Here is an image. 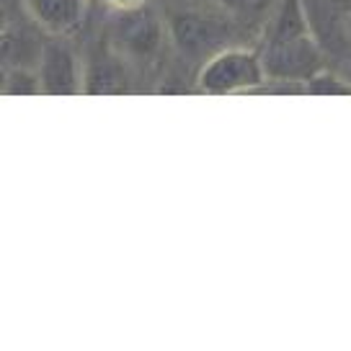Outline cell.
Instances as JSON below:
<instances>
[{"label":"cell","instance_id":"1","mask_svg":"<svg viewBox=\"0 0 351 351\" xmlns=\"http://www.w3.org/2000/svg\"><path fill=\"white\" fill-rule=\"evenodd\" d=\"M241 26L215 0H207V5H181L168 16L173 49L189 62H207L215 52L230 47Z\"/></svg>","mask_w":351,"mask_h":351},{"label":"cell","instance_id":"2","mask_svg":"<svg viewBox=\"0 0 351 351\" xmlns=\"http://www.w3.org/2000/svg\"><path fill=\"white\" fill-rule=\"evenodd\" d=\"M266 80L261 49L230 44L202 62L197 75V88L202 93H256V88Z\"/></svg>","mask_w":351,"mask_h":351},{"label":"cell","instance_id":"3","mask_svg":"<svg viewBox=\"0 0 351 351\" xmlns=\"http://www.w3.org/2000/svg\"><path fill=\"white\" fill-rule=\"evenodd\" d=\"M165 32L163 21L143 5L134 11L109 13L106 42L130 67H145L158 62Z\"/></svg>","mask_w":351,"mask_h":351},{"label":"cell","instance_id":"4","mask_svg":"<svg viewBox=\"0 0 351 351\" xmlns=\"http://www.w3.org/2000/svg\"><path fill=\"white\" fill-rule=\"evenodd\" d=\"M258 49H261L266 77L295 83V86L302 88H305L307 80H313L320 70H326L330 65L328 55L318 44L315 34L297 36V39L279 44H263Z\"/></svg>","mask_w":351,"mask_h":351},{"label":"cell","instance_id":"5","mask_svg":"<svg viewBox=\"0 0 351 351\" xmlns=\"http://www.w3.org/2000/svg\"><path fill=\"white\" fill-rule=\"evenodd\" d=\"M36 73L42 93H55V96L86 93V60L70 44V36H49L42 44Z\"/></svg>","mask_w":351,"mask_h":351},{"label":"cell","instance_id":"6","mask_svg":"<svg viewBox=\"0 0 351 351\" xmlns=\"http://www.w3.org/2000/svg\"><path fill=\"white\" fill-rule=\"evenodd\" d=\"M88 5L90 0H23V8L34 26L47 36L75 34L86 21Z\"/></svg>","mask_w":351,"mask_h":351},{"label":"cell","instance_id":"7","mask_svg":"<svg viewBox=\"0 0 351 351\" xmlns=\"http://www.w3.org/2000/svg\"><path fill=\"white\" fill-rule=\"evenodd\" d=\"M132 67L121 60L109 42L96 47L93 55L86 60V93H124L132 88Z\"/></svg>","mask_w":351,"mask_h":351},{"label":"cell","instance_id":"8","mask_svg":"<svg viewBox=\"0 0 351 351\" xmlns=\"http://www.w3.org/2000/svg\"><path fill=\"white\" fill-rule=\"evenodd\" d=\"M313 34L310 19H307L305 3L302 0H276L274 11L269 13V19L263 21L261 29V44H279L289 42L297 36Z\"/></svg>","mask_w":351,"mask_h":351},{"label":"cell","instance_id":"9","mask_svg":"<svg viewBox=\"0 0 351 351\" xmlns=\"http://www.w3.org/2000/svg\"><path fill=\"white\" fill-rule=\"evenodd\" d=\"M222 11H228L238 23L253 26L258 21H266L269 13L274 11L276 0H215Z\"/></svg>","mask_w":351,"mask_h":351},{"label":"cell","instance_id":"10","mask_svg":"<svg viewBox=\"0 0 351 351\" xmlns=\"http://www.w3.org/2000/svg\"><path fill=\"white\" fill-rule=\"evenodd\" d=\"M305 93H315V96H351V83L341 75L336 67H326L320 70L313 80L305 83Z\"/></svg>","mask_w":351,"mask_h":351},{"label":"cell","instance_id":"11","mask_svg":"<svg viewBox=\"0 0 351 351\" xmlns=\"http://www.w3.org/2000/svg\"><path fill=\"white\" fill-rule=\"evenodd\" d=\"M3 90L5 93H42L36 67H8Z\"/></svg>","mask_w":351,"mask_h":351},{"label":"cell","instance_id":"12","mask_svg":"<svg viewBox=\"0 0 351 351\" xmlns=\"http://www.w3.org/2000/svg\"><path fill=\"white\" fill-rule=\"evenodd\" d=\"M330 67H336L341 75H343L351 83V47L339 57V60H333V62H330Z\"/></svg>","mask_w":351,"mask_h":351},{"label":"cell","instance_id":"13","mask_svg":"<svg viewBox=\"0 0 351 351\" xmlns=\"http://www.w3.org/2000/svg\"><path fill=\"white\" fill-rule=\"evenodd\" d=\"M349 34H351V13H349Z\"/></svg>","mask_w":351,"mask_h":351}]
</instances>
